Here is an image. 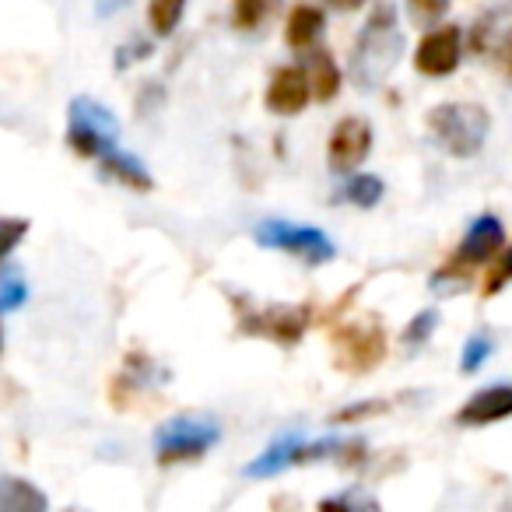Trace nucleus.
<instances>
[{
    "instance_id": "14",
    "label": "nucleus",
    "mask_w": 512,
    "mask_h": 512,
    "mask_svg": "<svg viewBox=\"0 0 512 512\" xmlns=\"http://www.w3.org/2000/svg\"><path fill=\"white\" fill-rule=\"evenodd\" d=\"M323 29H327V15H323L316 4H295L292 15H288V22H285L288 50L302 53V57L313 53L323 39Z\"/></svg>"
},
{
    "instance_id": "21",
    "label": "nucleus",
    "mask_w": 512,
    "mask_h": 512,
    "mask_svg": "<svg viewBox=\"0 0 512 512\" xmlns=\"http://www.w3.org/2000/svg\"><path fill=\"white\" fill-rule=\"evenodd\" d=\"M435 327H439V309H421V313L404 327L400 341H404V348H421V344L435 334Z\"/></svg>"
},
{
    "instance_id": "24",
    "label": "nucleus",
    "mask_w": 512,
    "mask_h": 512,
    "mask_svg": "<svg viewBox=\"0 0 512 512\" xmlns=\"http://www.w3.org/2000/svg\"><path fill=\"white\" fill-rule=\"evenodd\" d=\"M25 295H29V288H25L22 274H18V271L0 274V313H11V309H18L25 302Z\"/></svg>"
},
{
    "instance_id": "11",
    "label": "nucleus",
    "mask_w": 512,
    "mask_h": 512,
    "mask_svg": "<svg viewBox=\"0 0 512 512\" xmlns=\"http://www.w3.org/2000/svg\"><path fill=\"white\" fill-rule=\"evenodd\" d=\"M313 99V88H309L306 67L302 64H285L271 74V85L264 92V106L274 116H299L302 109Z\"/></svg>"
},
{
    "instance_id": "9",
    "label": "nucleus",
    "mask_w": 512,
    "mask_h": 512,
    "mask_svg": "<svg viewBox=\"0 0 512 512\" xmlns=\"http://www.w3.org/2000/svg\"><path fill=\"white\" fill-rule=\"evenodd\" d=\"M463 60V32L460 25H435L421 36L414 50V67L425 78H449Z\"/></svg>"
},
{
    "instance_id": "13",
    "label": "nucleus",
    "mask_w": 512,
    "mask_h": 512,
    "mask_svg": "<svg viewBox=\"0 0 512 512\" xmlns=\"http://www.w3.org/2000/svg\"><path fill=\"white\" fill-rule=\"evenodd\" d=\"M512 418V383H498L488 390H477L467 404L456 411V421L467 428H484L495 421Z\"/></svg>"
},
{
    "instance_id": "4",
    "label": "nucleus",
    "mask_w": 512,
    "mask_h": 512,
    "mask_svg": "<svg viewBox=\"0 0 512 512\" xmlns=\"http://www.w3.org/2000/svg\"><path fill=\"white\" fill-rule=\"evenodd\" d=\"M221 439V425L211 418H193V414H179V418L165 421L155 432V460L162 467H176V463H193L207 456Z\"/></svg>"
},
{
    "instance_id": "26",
    "label": "nucleus",
    "mask_w": 512,
    "mask_h": 512,
    "mask_svg": "<svg viewBox=\"0 0 512 512\" xmlns=\"http://www.w3.org/2000/svg\"><path fill=\"white\" fill-rule=\"evenodd\" d=\"M29 235V221L25 218H0V264L11 256V249H18V242Z\"/></svg>"
},
{
    "instance_id": "19",
    "label": "nucleus",
    "mask_w": 512,
    "mask_h": 512,
    "mask_svg": "<svg viewBox=\"0 0 512 512\" xmlns=\"http://www.w3.org/2000/svg\"><path fill=\"white\" fill-rule=\"evenodd\" d=\"M186 0H148V25L158 39H169L179 29Z\"/></svg>"
},
{
    "instance_id": "6",
    "label": "nucleus",
    "mask_w": 512,
    "mask_h": 512,
    "mask_svg": "<svg viewBox=\"0 0 512 512\" xmlns=\"http://www.w3.org/2000/svg\"><path fill=\"white\" fill-rule=\"evenodd\" d=\"M256 242L267 249H281L288 256H299L306 264L320 267V264H330L337 256V246L323 228H313V225H292V221H281V218H267L256 225Z\"/></svg>"
},
{
    "instance_id": "27",
    "label": "nucleus",
    "mask_w": 512,
    "mask_h": 512,
    "mask_svg": "<svg viewBox=\"0 0 512 512\" xmlns=\"http://www.w3.org/2000/svg\"><path fill=\"white\" fill-rule=\"evenodd\" d=\"M509 281H512V246L502 249V256H498L495 264H491V271H488V278H484L481 292L484 295H498L505 285H509Z\"/></svg>"
},
{
    "instance_id": "10",
    "label": "nucleus",
    "mask_w": 512,
    "mask_h": 512,
    "mask_svg": "<svg viewBox=\"0 0 512 512\" xmlns=\"http://www.w3.org/2000/svg\"><path fill=\"white\" fill-rule=\"evenodd\" d=\"M372 155V127L362 116H344L334 130H330L327 141V165L337 176H348L355 172L365 158Z\"/></svg>"
},
{
    "instance_id": "31",
    "label": "nucleus",
    "mask_w": 512,
    "mask_h": 512,
    "mask_svg": "<svg viewBox=\"0 0 512 512\" xmlns=\"http://www.w3.org/2000/svg\"><path fill=\"white\" fill-rule=\"evenodd\" d=\"M505 74H509V81H512V39H509V46H505Z\"/></svg>"
},
{
    "instance_id": "17",
    "label": "nucleus",
    "mask_w": 512,
    "mask_h": 512,
    "mask_svg": "<svg viewBox=\"0 0 512 512\" xmlns=\"http://www.w3.org/2000/svg\"><path fill=\"white\" fill-rule=\"evenodd\" d=\"M102 172H106L109 179H116V183H123L127 190H134V193H151V190H155V179H151V172L144 169L134 155H127V151H120V148H113L106 158H102Z\"/></svg>"
},
{
    "instance_id": "23",
    "label": "nucleus",
    "mask_w": 512,
    "mask_h": 512,
    "mask_svg": "<svg viewBox=\"0 0 512 512\" xmlns=\"http://www.w3.org/2000/svg\"><path fill=\"white\" fill-rule=\"evenodd\" d=\"M316 512H379V502L369 495H330L320 498Z\"/></svg>"
},
{
    "instance_id": "20",
    "label": "nucleus",
    "mask_w": 512,
    "mask_h": 512,
    "mask_svg": "<svg viewBox=\"0 0 512 512\" xmlns=\"http://www.w3.org/2000/svg\"><path fill=\"white\" fill-rule=\"evenodd\" d=\"M278 0H232V22L239 32H253L271 18Z\"/></svg>"
},
{
    "instance_id": "3",
    "label": "nucleus",
    "mask_w": 512,
    "mask_h": 512,
    "mask_svg": "<svg viewBox=\"0 0 512 512\" xmlns=\"http://www.w3.org/2000/svg\"><path fill=\"white\" fill-rule=\"evenodd\" d=\"M425 123L435 144L453 158H474L484 148L491 130L488 109L477 106V102H442L428 113Z\"/></svg>"
},
{
    "instance_id": "18",
    "label": "nucleus",
    "mask_w": 512,
    "mask_h": 512,
    "mask_svg": "<svg viewBox=\"0 0 512 512\" xmlns=\"http://www.w3.org/2000/svg\"><path fill=\"white\" fill-rule=\"evenodd\" d=\"M386 186L379 176H372V172H358V176H351L348 183H344L341 190V200H348V204L362 207V211H369V207H376L379 200H383Z\"/></svg>"
},
{
    "instance_id": "15",
    "label": "nucleus",
    "mask_w": 512,
    "mask_h": 512,
    "mask_svg": "<svg viewBox=\"0 0 512 512\" xmlns=\"http://www.w3.org/2000/svg\"><path fill=\"white\" fill-rule=\"evenodd\" d=\"M306 78L309 88H313V99L316 102H334L337 92H341V67H337L334 53L316 46L313 53H306Z\"/></svg>"
},
{
    "instance_id": "30",
    "label": "nucleus",
    "mask_w": 512,
    "mask_h": 512,
    "mask_svg": "<svg viewBox=\"0 0 512 512\" xmlns=\"http://www.w3.org/2000/svg\"><path fill=\"white\" fill-rule=\"evenodd\" d=\"M362 4H365V0H330V8H334V11H358Z\"/></svg>"
},
{
    "instance_id": "7",
    "label": "nucleus",
    "mask_w": 512,
    "mask_h": 512,
    "mask_svg": "<svg viewBox=\"0 0 512 512\" xmlns=\"http://www.w3.org/2000/svg\"><path fill=\"white\" fill-rule=\"evenodd\" d=\"M330 344H334V365L351 376L372 372L386 358V330L379 327V320L344 323L330 334Z\"/></svg>"
},
{
    "instance_id": "16",
    "label": "nucleus",
    "mask_w": 512,
    "mask_h": 512,
    "mask_svg": "<svg viewBox=\"0 0 512 512\" xmlns=\"http://www.w3.org/2000/svg\"><path fill=\"white\" fill-rule=\"evenodd\" d=\"M0 512H50V498L25 477H0Z\"/></svg>"
},
{
    "instance_id": "2",
    "label": "nucleus",
    "mask_w": 512,
    "mask_h": 512,
    "mask_svg": "<svg viewBox=\"0 0 512 512\" xmlns=\"http://www.w3.org/2000/svg\"><path fill=\"white\" fill-rule=\"evenodd\" d=\"M400 53H404V36L397 29V8H393L390 0H383V4H376L362 36H358L355 57H351V74H355V81L362 88H376L397 67Z\"/></svg>"
},
{
    "instance_id": "29",
    "label": "nucleus",
    "mask_w": 512,
    "mask_h": 512,
    "mask_svg": "<svg viewBox=\"0 0 512 512\" xmlns=\"http://www.w3.org/2000/svg\"><path fill=\"white\" fill-rule=\"evenodd\" d=\"M505 15V11L502 8H498V11H488V15H481V18H477V29H474V39H470V43H474V50L477 53H481L484 50V46H491V36H495V32H498V18H502Z\"/></svg>"
},
{
    "instance_id": "22",
    "label": "nucleus",
    "mask_w": 512,
    "mask_h": 512,
    "mask_svg": "<svg viewBox=\"0 0 512 512\" xmlns=\"http://www.w3.org/2000/svg\"><path fill=\"white\" fill-rule=\"evenodd\" d=\"M449 4H453V0H407V15H411V22L421 25V29H435V25L446 18Z\"/></svg>"
},
{
    "instance_id": "12",
    "label": "nucleus",
    "mask_w": 512,
    "mask_h": 512,
    "mask_svg": "<svg viewBox=\"0 0 512 512\" xmlns=\"http://www.w3.org/2000/svg\"><path fill=\"white\" fill-rule=\"evenodd\" d=\"M306 446H309V439H302L299 432L281 435V439H274L271 446L264 449V453L256 456V460L249 463L246 470H242V474L253 477V481H264V477L285 474L288 467H299V463H306Z\"/></svg>"
},
{
    "instance_id": "5",
    "label": "nucleus",
    "mask_w": 512,
    "mask_h": 512,
    "mask_svg": "<svg viewBox=\"0 0 512 512\" xmlns=\"http://www.w3.org/2000/svg\"><path fill=\"white\" fill-rule=\"evenodd\" d=\"M116 137H120V120L102 102L88 99V95L71 102V113H67V144H71L74 155L99 158L102 162L116 148Z\"/></svg>"
},
{
    "instance_id": "25",
    "label": "nucleus",
    "mask_w": 512,
    "mask_h": 512,
    "mask_svg": "<svg viewBox=\"0 0 512 512\" xmlns=\"http://www.w3.org/2000/svg\"><path fill=\"white\" fill-rule=\"evenodd\" d=\"M488 355H491V337L488 334H474L467 344H463V355H460V369L467 372H477L484 362H488Z\"/></svg>"
},
{
    "instance_id": "1",
    "label": "nucleus",
    "mask_w": 512,
    "mask_h": 512,
    "mask_svg": "<svg viewBox=\"0 0 512 512\" xmlns=\"http://www.w3.org/2000/svg\"><path fill=\"white\" fill-rule=\"evenodd\" d=\"M505 249V228L495 214H481V218L470 221V228L463 232L460 246L453 249L446 264L432 274L435 292H456V288H467V281L474 278V271L495 264Z\"/></svg>"
},
{
    "instance_id": "32",
    "label": "nucleus",
    "mask_w": 512,
    "mask_h": 512,
    "mask_svg": "<svg viewBox=\"0 0 512 512\" xmlns=\"http://www.w3.org/2000/svg\"><path fill=\"white\" fill-rule=\"evenodd\" d=\"M0 351H4V330H0Z\"/></svg>"
},
{
    "instance_id": "8",
    "label": "nucleus",
    "mask_w": 512,
    "mask_h": 512,
    "mask_svg": "<svg viewBox=\"0 0 512 512\" xmlns=\"http://www.w3.org/2000/svg\"><path fill=\"white\" fill-rule=\"evenodd\" d=\"M239 330L246 337H267L274 344H299L309 330V309L306 306H264L246 309L239 306Z\"/></svg>"
},
{
    "instance_id": "28",
    "label": "nucleus",
    "mask_w": 512,
    "mask_h": 512,
    "mask_svg": "<svg viewBox=\"0 0 512 512\" xmlns=\"http://www.w3.org/2000/svg\"><path fill=\"white\" fill-rule=\"evenodd\" d=\"M386 407H390L386 400H362V404L341 407V411H337L330 421H337V425H348V421H365V418H376V414H383Z\"/></svg>"
}]
</instances>
